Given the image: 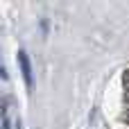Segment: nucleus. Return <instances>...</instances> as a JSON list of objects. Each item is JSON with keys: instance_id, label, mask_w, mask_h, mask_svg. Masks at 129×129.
Returning <instances> with one entry per match:
<instances>
[{"instance_id": "20e7f679", "label": "nucleus", "mask_w": 129, "mask_h": 129, "mask_svg": "<svg viewBox=\"0 0 129 129\" xmlns=\"http://www.w3.org/2000/svg\"><path fill=\"white\" fill-rule=\"evenodd\" d=\"M16 129H20V120H18V122H16Z\"/></svg>"}, {"instance_id": "f03ea898", "label": "nucleus", "mask_w": 129, "mask_h": 129, "mask_svg": "<svg viewBox=\"0 0 129 129\" xmlns=\"http://www.w3.org/2000/svg\"><path fill=\"white\" fill-rule=\"evenodd\" d=\"M122 84H125V93H129V68L122 73Z\"/></svg>"}, {"instance_id": "f257e3e1", "label": "nucleus", "mask_w": 129, "mask_h": 129, "mask_svg": "<svg viewBox=\"0 0 129 129\" xmlns=\"http://www.w3.org/2000/svg\"><path fill=\"white\" fill-rule=\"evenodd\" d=\"M18 63H20V70H23L27 88H32V63H29V57H27L25 50H18Z\"/></svg>"}, {"instance_id": "7ed1b4c3", "label": "nucleus", "mask_w": 129, "mask_h": 129, "mask_svg": "<svg viewBox=\"0 0 129 129\" xmlns=\"http://www.w3.org/2000/svg\"><path fill=\"white\" fill-rule=\"evenodd\" d=\"M2 129H11V122H9V118H7V116L2 118Z\"/></svg>"}]
</instances>
